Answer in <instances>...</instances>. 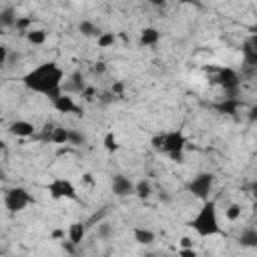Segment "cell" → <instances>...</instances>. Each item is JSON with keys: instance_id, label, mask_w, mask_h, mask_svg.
Masks as SVG:
<instances>
[{"instance_id": "obj_44", "label": "cell", "mask_w": 257, "mask_h": 257, "mask_svg": "<svg viewBox=\"0 0 257 257\" xmlns=\"http://www.w3.org/2000/svg\"><path fill=\"white\" fill-rule=\"evenodd\" d=\"M189 4H197V6H201V0H189Z\"/></svg>"}, {"instance_id": "obj_34", "label": "cell", "mask_w": 257, "mask_h": 257, "mask_svg": "<svg viewBox=\"0 0 257 257\" xmlns=\"http://www.w3.org/2000/svg\"><path fill=\"white\" fill-rule=\"evenodd\" d=\"M60 245H62V249L66 251V253H74L76 251V247L78 245H74L72 241H68V239H60Z\"/></svg>"}, {"instance_id": "obj_29", "label": "cell", "mask_w": 257, "mask_h": 257, "mask_svg": "<svg viewBox=\"0 0 257 257\" xmlns=\"http://www.w3.org/2000/svg\"><path fill=\"white\" fill-rule=\"evenodd\" d=\"M84 76L80 74V72H74L72 76H70V86H72V90H76V92H80L82 88H84Z\"/></svg>"}, {"instance_id": "obj_31", "label": "cell", "mask_w": 257, "mask_h": 257, "mask_svg": "<svg viewBox=\"0 0 257 257\" xmlns=\"http://www.w3.org/2000/svg\"><path fill=\"white\" fill-rule=\"evenodd\" d=\"M80 96H84L86 100H92L94 96H98V92H96V88H94V86H90V84H84V88L80 90Z\"/></svg>"}, {"instance_id": "obj_37", "label": "cell", "mask_w": 257, "mask_h": 257, "mask_svg": "<svg viewBox=\"0 0 257 257\" xmlns=\"http://www.w3.org/2000/svg\"><path fill=\"white\" fill-rule=\"evenodd\" d=\"M96 98H98L100 102H104V104H108V102H112V100H114V94H112V92L108 90V92H102V94H100V96H96Z\"/></svg>"}, {"instance_id": "obj_15", "label": "cell", "mask_w": 257, "mask_h": 257, "mask_svg": "<svg viewBox=\"0 0 257 257\" xmlns=\"http://www.w3.org/2000/svg\"><path fill=\"white\" fill-rule=\"evenodd\" d=\"M161 40V30L155 26H147L139 34V46H155Z\"/></svg>"}, {"instance_id": "obj_21", "label": "cell", "mask_w": 257, "mask_h": 257, "mask_svg": "<svg viewBox=\"0 0 257 257\" xmlns=\"http://www.w3.org/2000/svg\"><path fill=\"white\" fill-rule=\"evenodd\" d=\"M78 32H80L82 36H88V38L94 36V38H96L102 30H100L94 22H90V20H80V22H78Z\"/></svg>"}, {"instance_id": "obj_25", "label": "cell", "mask_w": 257, "mask_h": 257, "mask_svg": "<svg viewBox=\"0 0 257 257\" xmlns=\"http://www.w3.org/2000/svg\"><path fill=\"white\" fill-rule=\"evenodd\" d=\"M68 145L72 147H82L86 145V135L78 128H68Z\"/></svg>"}, {"instance_id": "obj_38", "label": "cell", "mask_w": 257, "mask_h": 257, "mask_svg": "<svg viewBox=\"0 0 257 257\" xmlns=\"http://www.w3.org/2000/svg\"><path fill=\"white\" fill-rule=\"evenodd\" d=\"M247 116H249V122H255V120H257V106H255V104H253V106H249Z\"/></svg>"}, {"instance_id": "obj_16", "label": "cell", "mask_w": 257, "mask_h": 257, "mask_svg": "<svg viewBox=\"0 0 257 257\" xmlns=\"http://www.w3.org/2000/svg\"><path fill=\"white\" fill-rule=\"evenodd\" d=\"M133 239L139 243V245H153L157 241V233L147 229V227H135L133 229Z\"/></svg>"}, {"instance_id": "obj_10", "label": "cell", "mask_w": 257, "mask_h": 257, "mask_svg": "<svg viewBox=\"0 0 257 257\" xmlns=\"http://www.w3.org/2000/svg\"><path fill=\"white\" fill-rule=\"evenodd\" d=\"M8 133L14 135V137H18V139H28V137H34L36 126H34V122H30V120L16 118V120H12V122L8 124Z\"/></svg>"}, {"instance_id": "obj_41", "label": "cell", "mask_w": 257, "mask_h": 257, "mask_svg": "<svg viewBox=\"0 0 257 257\" xmlns=\"http://www.w3.org/2000/svg\"><path fill=\"white\" fill-rule=\"evenodd\" d=\"M52 239H58V241L64 239V229H54L52 231Z\"/></svg>"}, {"instance_id": "obj_1", "label": "cell", "mask_w": 257, "mask_h": 257, "mask_svg": "<svg viewBox=\"0 0 257 257\" xmlns=\"http://www.w3.org/2000/svg\"><path fill=\"white\" fill-rule=\"evenodd\" d=\"M62 82H64V70L54 60L40 62L22 76V84L28 90L44 94L48 100L56 98L62 92Z\"/></svg>"}, {"instance_id": "obj_2", "label": "cell", "mask_w": 257, "mask_h": 257, "mask_svg": "<svg viewBox=\"0 0 257 257\" xmlns=\"http://www.w3.org/2000/svg\"><path fill=\"white\" fill-rule=\"evenodd\" d=\"M189 227L199 235V237H215L221 235L223 229L219 225V213H217V203L213 199L201 201L199 211L195 217L189 221Z\"/></svg>"}, {"instance_id": "obj_18", "label": "cell", "mask_w": 257, "mask_h": 257, "mask_svg": "<svg viewBox=\"0 0 257 257\" xmlns=\"http://www.w3.org/2000/svg\"><path fill=\"white\" fill-rule=\"evenodd\" d=\"M24 36H26V42L32 46H42L48 40V32L44 28H30L28 32H24Z\"/></svg>"}, {"instance_id": "obj_42", "label": "cell", "mask_w": 257, "mask_h": 257, "mask_svg": "<svg viewBox=\"0 0 257 257\" xmlns=\"http://www.w3.org/2000/svg\"><path fill=\"white\" fill-rule=\"evenodd\" d=\"M159 199L165 201V203H169L171 201V195H167V191H159Z\"/></svg>"}, {"instance_id": "obj_24", "label": "cell", "mask_w": 257, "mask_h": 257, "mask_svg": "<svg viewBox=\"0 0 257 257\" xmlns=\"http://www.w3.org/2000/svg\"><path fill=\"white\" fill-rule=\"evenodd\" d=\"M116 42V32H100L96 36V46L98 48H112Z\"/></svg>"}, {"instance_id": "obj_26", "label": "cell", "mask_w": 257, "mask_h": 257, "mask_svg": "<svg viewBox=\"0 0 257 257\" xmlns=\"http://www.w3.org/2000/svg\"><path fill=\"white\" fill-rule=\"evenodd\" d=\"M241 213H243V207H241L239 203H229L227 209H225V217H227L229 221H237V219H241Z\"/></svg>"}, {"instance_id": "obj_12", "label": "cell", "mask_w": 257, "mask_h": 257, "mask_svg": "<svg viewBox=\"0 0 257 257\" xmlns=\"http://www.w3.org/2000/svg\"><path fill=\"white\" fill-rule=\"evenodd\" d=\"M86 231H88V227H86L84 221H72V223L68 225L66 239L72 241L74 245H80V243L84 241V237H86Z\"/></svg>"}, {"instance_id": "obj_47", "label": "cell", "mask_w": 257, "mask_h": 257, "mask_svg": "<svg viewBox=\"0 0 257 257\" xmlns=\"http://www.w3.org/2000/svg\"><path fill=\"white\" fill-rule=\"evenodd\" d=\"M2 177H4V171H2V167H0V179H2Z\"/></svg>"}, {"instance_id": "obj_39", "label": "cell", "mask_w": 257, "mask_h": 257, "mask_svg": "<svg viewBox=\"0 0 257 257\" xmlns=\"http://www.w3.org/2000/svg\"><path fill=\"white\" fill-rule=\"evenodd\" d=\"M104 70H106V64H104V62H96V64L92 66V72H94V74H102Z\"/></svg>"}, {"instance_id": "obj_9", "label": "cell", "mask_w": 257, "mask_h": 257, "mask_svg": "<svg viewBox=\"0 0 257 257\" xmlns=\"http://www.w3.org/2000/svg\"><path fill=\"white\" fill-rule=\"evenodd\" d=\"M110 191H112L114 197L124 199V197H131V195L135 193V183H133L126 175L116 173V175H112V179H110Z\"/></svg>"}, {"instance_id": "obj_48", "label": "cell", "mask_w": 257, "mask_h": 257, "mask_svg": "<svg viewBox=\"0 0 257 257\" xmlns=\"http://www.w3.org/2000/svg\"><path fill=\"white\" fill-rule=\"evenodd\" d=\"M0 34H4V28H2V24H0Z\"/></svg>"}, {"instance_id": "obj_4", "label": "cell", "mask_w": 257, "mask_h": 257, "mask_svg": "<svg viewBox=\"0 0 257 257\" xmlns=\"http://www.w3.org/2000/svg\"><path fill=\"white\" fill-rule=\"evenodd\" d=\"M213 82L223 88L225 98H239L241 96V74L231 66H217Z\"/></svg>"}, {"instance_id": "obj_19", "label": "cell", "mask_w": 257, "mask_h": 257, "mask_svg": "<svg viewBox=\"0 0 257 257\" xmlns=\"http://www.w3.org/2000/svg\"><path fill=\"white\" fill-rule=\"evenodd\" d=\"M239 243H241V247H249V249L257 247V229L251 227V225L245 227L239 235Z\"/></svg>"}, {"instance_id": "obj_30", "label": "cell", "mask_w": 257, "mask_h": 257, "mask_svg": "<svg viewBox=\"0 0 257 257\" xmlns=\"http://www.w3.org/2000/svg\"><path fill=\"white\" fill-rule=\"evenodd\" d=\"M110 92L114 94V98H122V96H124V82H122V80H116V82H112V86H110Z\"/></svg>"}, {"instance_id": "obj_40", "label": "cell", "mask_w": 257, "mask_h": 257, "mask_svg": "<svg viewBox=\"0 0 257 257\" xmlns=\"http://www.w3.org/2000/svg\"><path fill=\"white\" fill-rule=\"evenodd\" d=\"M82 183H84V185H94L92 175H90V173H84V175H82Z\"/></svg>"}, {"instance_id": "obj_20", "label": "cell", "mask_w": 257, "mask_h": 257, "mask_svg": "<svg viewBox=\"0 0 257 257\" xmlns=\"http://www.w3.org/2000/svg\"><path fill=\"white\" fill-rule=\"evenodd\" d=\"M16 18H18L16 8L6 6V8H2V10H0V24H2V28H14Z\"/></svg>"}, {"instance_id": "obj_27", "label": "cell", "mask_w": 257, "mask_h": 257, "mask_svg": "<svg viewBox=\"0 0 257 257\" xmlns=\"http://www.w3.org/2000/svg\"><path fill=\"white\" fill-rule=\"evenodd\" d=\"M14 28L18 30V32H28L30 28H32V16H18L16 18V24H14Z\"/></svg>"}, {"instance_id": "obj_13", "label": "cell", "mask_w": 257, "mask_h": 257, "mask_svg": "<svg viewBox=\"0 0 257 257\" xmlns=\"http://www.w3.org/2000/svg\"><path fill=\"white\" fill-rule=\"evenodd\" d=\"M44 139L48 143H52V145H58V147L68 145V128L62 126V124H52V128L48 131V135Z\"/></svg>"}, {"instance_id": "obj_36", "label": "cell", "mask_w": 257, "mask_h": 257, "mask_svg": "<svg viewBox=\"0 0 257 257\" xmlns=\"http://www.w3.org/2000/svg\"><path fill=\"white\" fill-rule=\"evenodd\" d=\"M179 247H195V241H193V237H189V235H183V237L179 239Z\"/></svg>"}, {"instance_id": "obj_6", "label": "cell", "mask_w": 257, "mask_h": 257, "mask_svg": "<svg viewBox=\"0 0 257 257\" xmlns=\"http://www.w3.org/2000/svg\"><path fill=\"white\" fill-rule=\"evenodd\" d=\"M32 195L28 193V189L24 187H10L6 193H4V207L8 213H20L24 211L30 203H32Z\"/></svg>"}, {"instance_id": "obj_14", "label": "cell", "mask_w": 257, "mask_h": 257, "mask_svg": "<svg viewBox=\"0 0 257 257\" xmlns=\"http://www.w3.org/2000/svg\"><path fill=\"white\" fill-rule=\"evenodd\" d=\"M243 106H245V104H243L241 96H239V98H225V96H223V100H221L219 104H215V108H217L219 112L229 114V116H235V114L239 112V108H243Z\"/></svg>"}, {"instance_id": "obj_28", "label": "cell", "mask_w": 257, "mask_h": 257, "mask_svg": "<svg viewBox=\"0 0 257 257\" xmlns=\"http://www.w3.org/2000/svg\"><path fill=\"white\" fill-rule=\"evenodd\" d=\"M106 215H108V207H102L98 213H92L90 217H88V221H84L86 223V227L90 229V227H94L98 221H102V219H106Z\"/></svg>"}, {"instance_id": "obj_46", "label": "cell", "mask_w": 257, "mask_h": 257, "mask_svg": "<svg viewBox=\"0 0 257 257\" xmlns=\"http://www.w3.org/2000/svg\"><path fill=\"white\" fill-rule=\"evenodd\" d=\"M179 4H189V0H177Z\"/></svg>"}, {"instance_id": "obj_11", "label": "cell", "mask_w": 257, "mask_h": 257, "mask_svg": "<svg viewBox=\"0 0 257 257\" xmlns=\"http://www.w3.org/2000/svg\"><path fill=\"white\" fill-rule=\"evenodd\" d=\"M243 66H249V68H257V36H249L245 42H243Z\"/></svg>"}, {"instance_id": "obj_49", "label": "cell", "mask_w": 257, "mask_h": 257, "mask_svg": "<svg viewBox=\"0 0 257 257\" xmlns=\"http://www.w3.org/2000/svg\"><path fill=\"white\" fill-rule=\"evenodd\" d=\"M0 112H2V108H0Z\"/></svg>"}, {"instance_id": "obj_5", "label": "cell", "mask_w": 257, "mask_h": 257, "mask_svg": "<svg viewBox=\"0 0 257 257\" xmlns=\"http://www.w3.org/2000/svg\"><path fill=\"white\" fill-rule=\"evenodd\" d=\"M46 191L50 195V199L54 201H76L78 199V191L74 187V183L70 179H64V177H54L48 185H46Z\"/></svg>"}, {"instance_id": "obj_35", "label": "cell", "mask_w": 257, "mask_h": 257, "mask_svg": "<svg viewBox=\"0 0 257 257\" xmlns=\"http://www.w3.org/2000/svg\"><path fill=\"white\" fill-rule=\"evenodd\" d=\"M179 255H183V257H197V249L195 247H181Z\"/></svg>"}, {"instance_id": "obj_32", "label": "cell", "mask_w": 257, "mask_h": 257, "mask_svg": "<svg viewBox=\"0 0 257 257\" xmlns=\"http://www.w3.org/2000/svg\"><path fill=\"white\" fill-rule=\"evenodd\" d=\"M151 147L161 153V147H163V133H157V135L151 137Z\"/></svg>"}, {"instance_id": "obj_22", "label": "cell", "mask_w": 257, "mask_h": 257, "mask_svg": "<svg viewBox=\"0 0 257 257\" xmlns=\"http://www.w3.org/2000/svg\"><path fill=\"white\" fill-rule=\"evenodd\" d=\"M102 149L106 151V153H116L118 149H120V145H118V139H116V135L112 133V131H108L106 135H104V139H102Z\"/></svg>"}, {"instance_id": "obj_43", "label": "cell", "mask_w": 257, "mask_h": 257, "mask_svg": "<svg viewBox=\"0 0 257 257\" xmlns=\"http://www.w3.org/2000/svg\"><path fill=\"white\" fill-rule=\"evenodd\" d=\"M149 2H151V6H155V8H161V6L167 4V0H149Z\"/></svg>"}, {"instance_id": "obj_8", "label": "cell", "mask_w": 257, "mask_h": 257, "mask_svg": "<svg viewBox=\"0 0 257 257\" xmlns=\"http://www.w3.org/2000/svg\"><path fill=\"white\" fill-rule=\"evenodd\" d=\"M52 102V108L56 110V112H62V114H76V116H82L84 114V110L74 102V98L70 96V94H66V92H60L56 98H52L50 100Z\"/></svg>"}, {"instance_id": "obj_33", "label": "cell", "mask_w": 257, "mask_h": 257, "mask_svg": "<svg viewBox=\"0 0 257 257\" xmlns=\"http://www.w3.org/2000/svg\"><path fill=\"white\" fill-rule=\"evenodd\" d=\"M8 56H10V48L6 44H0V68L8 62Z\"/></svg>"}, {"instance_id": "obj_7", "label": "cell", "mask_w": 257, "mask_h": 257, "mask_svg": "<svg viewBox=\"0 0 257 257\" xmlns=\"http://www.w3.org/2000/svg\"><path fill=\"white\" fill-rule=\"evenodd\" d=\"M213 185H215V175L209 173V171H203V173L195 175V177L189 181L187 189H189V193H191L195 199L205 201V199H211Z\"/></svg>"}, {"instance_id": "obj_45", "label": "cell", "mask_w": 257, "mask_h": 257, "mask_svg": "<svg viewBox=\"0 0 257 257\" xmlns=\"http://www.w3.org/2000/svg\"><path fill=\"white\" fill-rule=\"evenodd\" d=\"M4 149H6V143H4V141H0V151H4Z\"/></svg>"}, {"instance_id": "obj_3", "label": "cell", "mask_w": 257, "mask_h": 257, "mask_svg": "<svg viewBox=\"0 0 257 257\" xmlns=\"http://www.w3.org/2000/svg\"><path fill=\"white\" fill-rule=\"evenodd\" d=\"M187 135L181 131V128H175V131H167L163 133V147H161V153L167 155L173 163H185V149H187Z\"/></svg>"}, {"instance_id": "obj_17", "label": "cell", "mask_w": 257, "mask_h": 257, "mask_svg": "<svg viewBox=\"0 0 257 257\" xmlns=\"http://www.w3.org/2000/svg\"><path fill=\"white\" fill-rule=\"evenodd\" d=\"M133 195L139 197L141 201H147V199H151L155 195V187H153V183L149 179H141V181L135 183V193Z\"/></svg>"}, {"instance_id": "obj_23", "label": "cell", "mask_w": 257, "mask_h": 257, "mask_svg": "<svg viewBox=\"0 0 257 257\" xmlns=\"http://www.w3.org/2000/svg\"><path fill=\"white\" fill-rule=\"evenodd\" d=\"M96 235H98V239H110V237L114 235V227H112V223L106 221V219L98 221V223H96Z\"/></svg>"}]
</instances>
